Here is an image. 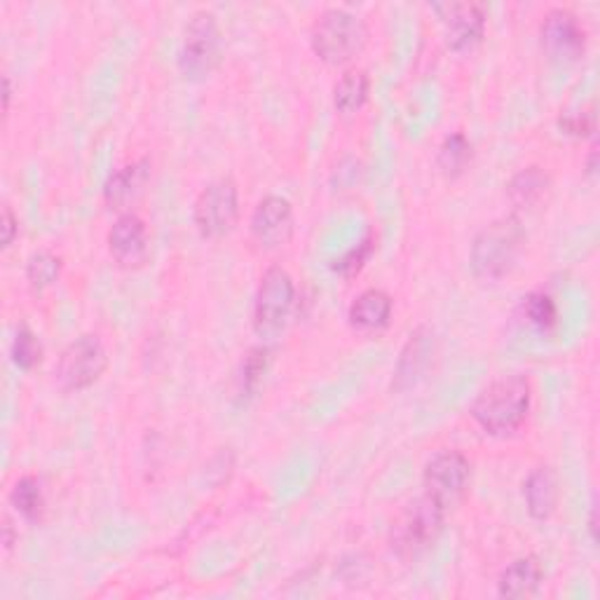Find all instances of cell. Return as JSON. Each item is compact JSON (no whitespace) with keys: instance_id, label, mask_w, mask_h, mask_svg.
<instances>
[{"instance_id":"22","label":"cell","mask_w":600,"mask_h":600,"mask_svg":"<svg viewBox=\"0 0 600 600\" xmlns=\"http://www.w3.org/2000/svg\"><path fill=\"white\" fill-rule=\"evenodd\" d=\"M472 159V144L467 142L465 134H451L438 151V167L444 169L446 176L463 174Z\"/></svg>"},{"instance_id":"24","label":"cell","mask_w":600,"mask_h":600,"mask_svg":"<svg viewBox=\"0 0 600 600\" xmlns=\"http://www.w3.org/2000/svg\"><path fill=\"white\" fill-rule=\"evenodd\" d=\"M12 359L14 364L24 371H31L35 364H40V359H43V345H40V340L35 338L33 331L29 329L17 331L12 343Z\"/></svg>"},{"instance_id":"17","label":"cell","mask_w":600,"mask_h":600,"mask_svg":"<svg viewBox=\"0 0 600 600\" xmlns=\"http://www.w3.org/2000/svg\"><path fill=\"white\" fill-rule=\"evenodd\" d=\"M390 317L392 298L380 289H369L362 296H356L350 308V324L362 331L385 329L390 324Z\"/></svg>"},{"instance_id":"6","label":"cell","mask_w":600,"mask_h":600,"mask_svg":"<svg viewBox=\"0 0 600 600\" xmlns=\"http://www.w3.org/2000/svg\"><path fill=\"white\" fill-rule=\"evenodd\" d=\"M178 62L188 77H205L221 62V31L211 12H199L190 19Z\"/></svg>"},{"instance_id":"7","label":"cell","mask_w":600,"mask_h":600,"mask_svg":"<svg viewBox=\"0 0 600 600\" xmlns=\"http://www.w3.org/2000/svg\"><path fill=\"white\" fill-rule=\"evenodd\" d=\"M239 216L237 186L230 178H218L199 193L195 203V226L199 235L207 239H218L228 235Z\"/></svg>"},{"instance_id":"28","label":"cell","mask_w":600,"mask_h":600,"mask_svg":"<svg viewBox=\"0 0 600 600\" xmlns=\"http://www.w3.org/2000/svg\"><path fill=\"white\" fill-rule=\"evenodd\" d=\"M14 232H17L14 214H12V209H10V207H6V209H3V247H6V249L12 245Z\"/></svg>"},{"instance_id":"10","label":"cell","mask_w":600,"mask_h":600,"mask_svg":"<svg viewBox=\"0 0 600 600\" xmlns=\"http://www.w3.org/2000/svg\"><path fill=\"white\" fill-rule=\"evenodd\" d=\"M542 48L554 62H575L585 54L587 33L568 10H551L542 22Z\"/></svg>"},{"instance_id":"11","label":"cell","mask_w":600,"mask_h":600,"mask_svg":"<svg viewBox=\"0 0 600 600\" xmlns=\"http://www.w3.org/2000/svg\"><path fill=\"white\" fill-rule=\"evenodd\" d=\"M446 27V43L455 52H467L482 43L486 33V14L476 3H446L434 6Z\"/></svg>"},{"instance_id":"15","label":"cell","mask_w":600,"mask_h":600,"mask_svg":"<svg viewBox=\"0 0 600 600\" xmlns=\"http://www.w3.org/2000/svg\"><path fill=\"white\" fill-rule=\"evenodd\" d=\"M545 579L542 563H539L537 556H524L516 558V561L499 575L497 591L505 598H526L532 596Z\"/></svg>"},{"instance_id":"19","label":"cell","mask_w":600,"mask_h":600,"mask_svg":"<svg viewBox=\"0 0 600 600\" xmlns=\"http://www.w3.org/2000/svg\"><path fill=\"white\" fill-rule=\"evenodd\" d=\"M369 99V75L364 71H348L343 77L338 80L333 90V104L340 113L352 115L366 104Z\"/></svg>"},{"instance_id":"9","label":"cell","mask_w":600,"mask_h":600,"mask_svg":"<svg viewBox=\"0 0 600 600\" xmlns=\"http://www.w3.org/2000/svg\"><path fill=\"white\" fill-rule=\"evenodd\" d=\"M444 514L446 509L438 507L427 495L415 499L394 530L396 549L413 556L427 549L438 537V532H442Z\"/></svg>"},{"instance_id":"3","label":"cell","mask_w":600,"mask_h":600,"mask_svg":"<svg viewBox=\"0 0 600 600\" xmlns=\"http://www.w3.org/2000/svg\"><path fill=\"white\" fill-rule=\"evenodd\" d=\"M524 242V230L516 218H503L478 232L472 245V268L482 279L505 277Z\"/></svg>"},{"instance_id":"20","label":"cell","mask_w":600,"mask_h":600,"mask_svg":"<svg viewBox=\"0 0 600 600\" xmlns=\"http://www.w3.org/2000/svg\"><path fill=\"white\" fill-rule=\"evenodd\" d=\"M547 188H549V176L539 167H528L511 178L509 197L516 207H532L545 197Z\"/></svg>"},{"instance_id":"8","label":"cell","mask_w":600,"mask_h":600,"mask_svg":"<svg viewBox=\"0 0 600 600\" xmlns=\"http://www.w3.org/2000/svg\"><path fill=\"white\" fill-rule=\"evenodd\" d=\"M469 469V459L463 453H436L425 467V495L442 509L453 507L467 488Z\"/></svg>"},{"instance_id":"23","label":"cell","mask_w":600,"mask_h":600,"mask_svg":"<svg viewBox=\"0 0 600 600\" xmlns=\"http://www.w3.org/2000/svg\"><path fill=\"white\" fill-rule=\"evenodd\" d=\"M59 275H62V261L50 251H38L29 258V266H27V277H29V285L35 289V291H43L48 287H52Z\"/></svg>"},{"instance_id":"2","label":"cell","mask_w":600,"mask_h":600,"mask_svg":"<svg viewBox=\"0 0 600 600\" xmlns=\"http://www.w3.org/2000/svg\"><path fill=\"white\" fill-rule=\"evenodd\" d=\"M366 24L348 10H327L312 27V50L327 64H345L366 45Z\"/></svg>"},{"instance_id":"18","label":"cell","mask_w":600,"mask_h":600,"mask_svg":"<svg viewBox=\"0 0 600 600\" xmlns=\"http://www.w3.org/2000/svg\"><path fill=\"white\" fill-rule=\"evenodd\" d=\"M526 505L532 518L547 521L558 505V482L549 467H537L526 482Z\"/></svg>"},{"instance_id":"21","label":"cell","mask_w":600,"mask_h":600,"mask_svg":"<svg viewBox=\"0 0 600 600\" xmlns=\"http://www.w3.org/2000/svg\"><path fill=\"white\" fill-rule=\"evenodd\" d=\"M10 499L14 509L22 514L24 518H29V521H35V518L40 516V511H43V490H40V482L35 476H24L19 478V482L14 484L12 493H10Z\"/></svg>"},{"instance_id":"4","label":"cell","mask_w":600,"mask_h":600,"mask_svg":"<svg viewBox=\"0 0 600 600\" xmlns=\"http://www.w3.org/2000/svg\"><path fill=\"white\" fill-rule=\"evenodd\" d=\"M293 279L285 268H270L263 275L254 303V327L258 335L275 338L285 329L293 308Z\"/></svg>"},{"instance_id":"12","label":"cell","mask_w":600,"mask_h":600,"mask_svg":"<svg viewBox=\"0 0 600 600\" xmlns=\"http://www.w3.org/2000/svg\"><path fill=\"white\" fill-rule=\"evenodd\" d=\"M251 235L261 247H285L293 235V209L285 197L270 195L258 203L251 216Z\"/></svg>"},{"instance_id":"5","label":"cell","mask_w":600,"mask_h":600,"mask_svg":"<svg viewBox=\"0 0 600 600\" xmlns=\"http://www.w3.org/2000/svg\"><path fill=\"white\" fill-rule=\"evenodd\" d=\"M108 356L102 340L87 333L75 338L56 364V380L66 392L87 390L106 371Z\"/></svg>"},{"instance_id":"13","label":"cell","mask_w":600,"mask_h":600,"mask_svg":"<svg viewBox=\"0 0 600 600\" xmlns=\"http://www.w3.org/2000/svg\"><path fill=\"white\" fill-rule=\"evenodd\" d=\"M108 249L123 268H136L148 256L146 224L136 214L120 216L108 232Z\"/></svg>"},{"instance_id":"16","label":"cell","mask_w":600,"mask_h":600,"mask_svg":"<svg viewBox=\"0 0 600 600\" xmlns=\"http://www.w3.org/2000/svg\"><path fill=\"white\" fill-rule=\"evenodd\" d=\"M151 176V165L148 159H142V163H134L120 169L117 174H113L106 184V203L111 209H123L130 203L144 193L146 184Z\"/></svg>"},{"instance_id":"1","label":"cell","mask_w":600,"mask_h":600,"mask_svg":"<svg viewBox=\"0 0 600 600\" xmlns=\"http://www.w3.org/2000/svg\"><path fill=\"white\" fill-rule=\"evenodd\" d=\"M530 408V385L524 375H505L474 399L469 408L474 423L488 434L505 436L526 423Z\"/></svg>"},{"instance_id":"25","label":"cell","mask_w":600,"mask_h":600,"mask_svg":"<svg viewBox=\"0 0 600 600\" xmlns=\"http://www.w3.org/2000/svg\"><path fill=\"white\" fill-rule=\"evenodd\" d=\"M524 312L528 317V322L539 331H549L558 317L556 303L547 293H530L528 298H524Z\"/></svg>"},{"instance_id":"14","label":"cell","mask_w":600,"mask_h":600,"mask_svg":"<svg viewBox=\"0 0 600 600\" xmlns=\"http://www.w3.org/2000/svg\"><path fill=\"white\" fill-rule=\"evenodd\" d=\"M432 354H434V333L427 327H417L408 338V343L402 352V359H399L394 387L406 390V387L415 385L420 375H423L425 369L430 366Z\"/></svg>"},{"instance_id":"27","label":"cell","mask_w":600,"mask_h":600,"mask_svg":"<svg viewBox=\"0 0 600 600\" xmlns=\"http://www.w3.org/2000/svg\"><path fill=\"white\" fill-rule=\"evenodd\" d=\"M371 249H373V239H366V242H362V245H359L356 249H352V251H350V256H345L343 261L338 263V270H340V272H345V275L356 272L359 268L364 266V261H366V258H369Z\"/></svg>"},{"instance_id":"26","label":"cell","mask_w":600,"mask_h":600,"mask_svg":"<svg viewBox=\"0 0 600 600\" xmlns=\"http://www.w3.org/2000/svg\"><path fill=\"white\" fill-rule=\"evenodd\" d=\"M593 127H596L593 115H587V113H570L561 117V130L572 136H589L593 134Z\"/></svg>"}]
</instances>
